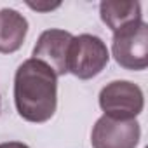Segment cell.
<instances>
[{"label": "cell", "mask_w": 148, "mask_h": 148, "mask_svg": "<svg viewBox=\"0 0 148 148\" xmlns=\"http://www.w3.org/2000/svg\"><path fill=\"white\" fill-rule=\"evenodd\" d=\"M18 113L28 122H47L58 105V77L38 59H26L14 77Z\"/></svg>", "instance_id": "obj_1"}, {"label": "cell", "mask_w": 148, "mask_h": 148, "mask_svg": "<svg viewBox=\"0 0 148 148\" xmlns=\"http://www.w3.org/2000/svg\"><path fill=\"white\" fill-rule=\"evenodd\" d=\"M110 54L105 42L94 35L73 37L68 51V71L75 77L87 80L96 77L108 64Z\"/></svg>", "instance_id": "obj_2"}, {"label": "cell", "mask_w": 148, "mask_h": 148, "mask_svg": "<svg viewBox=\"0 0 148 148\" xmlns=\"http://www.w3.org/2000/svg\"><path fill=\"white\" fill-rule=\"evenodd\" d=\"M115 61L127 70H145L148 66V26L143 21L131 23L113 32L112 44Z\"/></svg>", "instance_id": "obj_3"}, {"label": "cell", "mask_w": 148, "mask_h": 148, "mask_svg": "<svg viewBox=\"0 0 148 148\" xmlns=\"http://www.w3.org/2000/svg\"><path fill=\"white\" fill-rule=\"evenodd\" d=\"M145 105L143 91L129 80L110 82L99 92V106L106 117L131 120L141 113Z\"/></svg>", "instance_id": "obj_4"}, {"label": "cell", "mask_w": 148, "mask_h": 148, "mask_svg": "<svg viewBox=\"0 0 148 148\" xmlns=\"http://www.w3.org/2000/svg\"><path fill=\"white\" fill-rule=\"evenodd\" d=\"M141 136L139 124L136 119L120 120L103 115L92 129L94 148H136Z\"/></svg>", "instance_id": "obj_5"}, {"label": "cell", "mask_w": 148, "mask_h": 148, "mask_svg": "<svg viewBox=\"0 0 148 148\" xmlns=\"http://www.w3.org/2000/svg\"><path fill=\"white\" fill-rule=\"evenodd\" d=\"M71 40L73 35L64 30H47L40 35L33 49V59L47 64L56 77L64 75L68 73V51Z\"/></svg>", "instance_id": "obj_6"}, {"label": "cell", "mask_w": 148, "mask_h": 148, "mask_svg": "<svg viewBox=\"0 0 148 148\" xmlns=\"http://www.w3.org/2000/svg\"><path fill=\"white\" fill-rule=\"evenodd\" d=\"M28 21L14 9L0 11V52H16L26 37Z\"/></svg>", "instance_id": "obj_7"}, {"label": "cell", "mask_w": 148, "mask_h": 148, "mask_svg": "<svg viewBox=\"0 0 148 148\" xmlns=\"http://www.w3.org/2000/svg\"><path fill=\"white\" fill-rule=\"evenodd\" d=\"M101 19L103 23L112 28L113 32L141 21V5L138 2H131V0H108L99 5Z\"/></svg>", "instance_id": "obj_8"}, {"label": "cell", "mask_w": 148, "mask_h": 148, "mask_svg": "<svg viewBox=\"0 0 148 148\" xmlns=\"http://www.w3.org/2000/svg\"><path fill=\"white\" fill-rule=\"evenodd\" d=\"M28 5L35 11H52L56 7H59V4H32V2H28Z\"/></svg>", "instance_id": "obj_9"}, {"label": "cell", "mask_w": 148, "mask_h": 148, "mask_svg": "<svg viewBox=\"0 0 148 148\" xmlns=\"http://www.w3.org/2000/svg\"><path fill=\"white\" fill-rule=\"evenodd\" d=\"M0 148H28V146H26V145H23V143L11 141V143H2V145H0Z\"/></svg>", "instance_id": "obj_10"}]
</instances>
